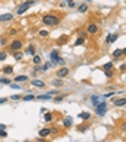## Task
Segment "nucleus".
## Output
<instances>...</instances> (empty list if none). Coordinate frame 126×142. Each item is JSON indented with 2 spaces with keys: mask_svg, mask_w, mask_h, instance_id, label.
Returning <instances> with one entry per match:
<instances>
[{
  "mask_svg": "<svg viewBox=\"0 0 126 142\" xmlns=\"http://www.w3.org/2000/svg\"><path fill=\"white\" fill-rule=\"evenodd\" d=\"M42 22H44L45 25H49V26H55V25L60 23V19H58L57 16H54V15H45L44 18H42Z\"/></svg>",
  "mask_w": 126,
  "mask_h": 142,
  "instance_id": "nucleus-1",
  "label": "nucleus"
},
{
  "mask_svg": "<svg viewBox=\"0 0 126 142\" xmlns=\"http://www.w3.org/2000/svg\"><path fill=\"white\" fill-rule=\"evenodd\" d=\"M33 4H35V2H33V0H28V2L22 3V4L19 6V9H18V13H19V15H23V13L26 12L31 6H33Z\"/></svg>",
  "mask_w": 126,
  "mask_h": 142,
  "instance_id": "nucleus-2",
  "label": "nucleus"
},
{
  "mask_svg": "<svg viewBox=\"0 0 126 142\" xmlns=\"http://www.w3.org/2000/svg\"><path fill=\"white\" fill-rule=\"evenodd\" d=\"M106 112H107V104H106V102H102V103H99L96 106V113L99 116H104Z\"/></svg>",
  "mask_w": 126,
  "mask_h": 142,
  "instance_id": "nucleus-3",
  "label": "nucleus"
},
{
  "mask_svg": "<svg viewBox=\"0 0 126 142\" xmlns=\"http://www.w3.org/2000/svg\"><path fill=\"white\" fill-rule=\"evenodd\" d=\"M99 28H97V25L96 23H88V26H87V32L90 33V35H94V33H97Z\"/></svg>",
  "mask_w": 126,
  "mask_h": 142,
  "instance_id": "nucleus-4",
  "label": "nucleus"
},
{
  "mask_svg": "<svg viewBox=\"0 0 126 142\" xmlns=\"http://www.w3.org/2000/svg\"><path fill=\"white\" fill-rule=\"evenodd\" d=\"M70 74V70L67 68V67H62L61 70H58V77L60 78H62V77H67Z\"/></svg>",
  "mask_w": 126,
  "mask_h": 142,
  "instance_id": "nucleus-5",
  "label": "nucleus"
},
{
  "mask_svg": "<svg viewBox=\"0 0 126 142\" xmlns=\"http://www.w3.org/2000/svg\"><path fill=\"white\" fill-rule=\"evenodd\" d=\"M12 19H13V15L12 13H4V15L0 16V22H9Z\"/></svg>",
  "mask_w": 126,
  "mask_h": 142,
  "instance_id": "nucleus-6",
  "label": "nucleus"
},
{
  "mask_svg": "<svg viewBox=\"0 0 126 142\" xmlns=\"http://www.w3.org/2000/svg\"><path fill=\"white\" fill-rule=\"evenodd\" d=\"M10 48L13 49V51H19V49L22 48V42H20V41H13L12 45H10Z\"/></svg>",
  "mask_w": 126,
  "mask_h": 142,
  "instance_id": "nucleus-7",
  "label": "nucleus"
},
{
  "mask_svg": "<svg viewBox=\"0 0 126 142\" xmlns=\"http://www.w3.org/2000/svg\"><path fill=\"white\" fill-rule=\"evenodd\" d=\"M32 84H33V86H36V87H39V88H44V87H45V83L42 81V80H36V78L32 81Z\"/></svg>",
  "mask_w": 126,
  "mask_h": 142,
  "instance_id": "nucleus-8",
  "label": "nucleus"
},
{
  "mask_svg": "<svg viewBox=\"0 0 126 142\" xmlns=\"http://www.w3.org/2000/svg\"><path fill=\"white\" fill-rule=\"evenodd\" d=\"M49 133H51L49 128H45V129H41V130H39V136H41V138H45V136L49 135Z\"/></svg>",
  "mask_w": 126,
  "mask_h": 142,
  "instance_id": "nucleus-9",
  "label": "nucleus"
},
{
  "mask_svg": "<svg viewBox=\"0 0 126 142\" xmlns=\"http://www.w3.org/2000/svg\"><path fill=\"white\" fill-rule=\"evenodd\" d=\"M113 103H115V106H125V104H126V99H125V97H123V99H117V100L115 99Z\"/></svg>",
  "mask_w": 126,
  "mask_h": 142,
  "instance_id": "nucleus-10",
  "label": "nucleus"
},
{
  "mask_svg": "<svg viewBox=\"0 0 126 142\" xmlns=\"http://www.w3.org/2000/svg\"><path fill=\"white\" fill-rule=\"evenodd\" d=\"M51 60H52V64H57V62H58L60 57H58V52H57V51H52V52H51Z\"/></svg>",
  "mask_w": 126,
  "mask_h": 142,
  "instance_id": "nucleus-11",
  "label": "nucleus"
},
{
  "mask_svg": "<svg viewBox=\"0 0 126 142\" xmlns=\"http://www.w3.org/2000/svg\"><path fill=\"white\" fill-rule=\"evenodd\" d=\"M78 118L83 119V120H87V119H90V113H88V112H81V113L78 115Z\"/></svg>",
  "mask_w": 126,
  "mask_h": 142,
  "instance_id": "nucleus-12",
  "label": "nucleus"
},
{
  "mask_svg": "<svg viewBox=\"0 0 126 142\" xmlns=\"http://www.w3.org/2000/svg\"><path fill=\"white\" fill-rule=\"evenodd\" d=\"M71 125H73V118H65L64 119V126L65 128H70Z\"/></svg>",
  "mask_w": 126,
  "mask_h": 142,
  "instance_id": "nucleus-13",
  "label": "nucleus"
},
{
  "mask_svg": "<svg viewBox=\"0 0 126 142\" xmlns=\"http://www.w3.org/2000/svg\"><path fill=\"white\" fill-rule=\"evenodd\" d=\"M3 73H4V74H12V73H13V67H10V65L4 67V68H3Z\"/></svg>",
  "mask_w": 126,
  "mask_h": 142,
  "instance_id": "nucleus-14",
  "label": "nucleus"
},
{
  "mask_svg": "<svg viewBox=\"0 0 126 142\" xmlns=\"http://www.w3.org/2000/svg\"><path fill=\"white\" fill-rule=\"evenodd\" d=\"M116 39H117V35H109V38H107V42H109V44H113Z\"/></svg>",
  "mask_w": 126,
  "mask_h": 142,
  "instance_id": "nucleus-15",
  "label": "nucleus"
},
{
  "mask_svg": "<svg viewBox=\"0 0 126 142\" xmlns=\"http://www.w3.org/2000/svg\"><path fill=\"white\" fill-rule=\"evenodd\" d=\"M87 9H88L87 4H81V6L78 7V12H80V13H86V12H87Z\"/></svg>",
  "mask_w": 126,
  "mask_h": 142,
  "instance_id": "nucleus-16",
  "label": "nucleus"
},
{
  "mask_svg": "<svg viewBox=\"0 0 126 142\" xmlns=\"http://www.w3.org/2000/svg\"><path fill=\"white\" fill-rule=\"evenodd\" d=\"M52 84L57 86V87H61V86H62V80H61V78H57V80L52 81Z\"/></svg>",
  "mask_w": 126,
  "mask_h": 142,
  "instance_id": "nucleus-17",
  "label": "nucleus"
},
{
  "mask_svg": "<svg viewBox=\"0 0 126 142\" xmlns=\"http://www.w3.org/2000/svg\"><path fill=\"white\" fill-rule=\"evenodd\" d=\"M36 99H39V100H49V99H51V94H41Z\"/></svg>",
  "mask_w": 126,
  "mask_h": 142,
  "instance_id": "nucleus-18",
  "label": "nucleus"
},
{
  "mask_svg": "<svg viewBox=\"0 0 126 142\" xmlns=\"http://www.w3.org/2000/svg\"><path fill=\"white\" fill-rule=\"evenodd\" d=\"M44 119H45V122H51V120H52V115H51V113H45Z\"/></svg>",
  "mask_w": 126,
  "mask_h": 142,
  "instance_id": "nucleus-19",
  "label": "nucleus"
},
{
  "mask_svg": "<svg viewBox=\"0 0 126 142\" xmlns=\"http://www.w3.org/2000/svg\"><path fill=\"white\" fill-rule=\"evenodd\" d=\"M26 52H28L29 55H35V46H32V45H31V46L28 48V51H26Z\"/></svg>",
  "mask_w": 126,
  "mask_h": 142,
  "instance_id": "nucleus-20",
  "label": "nucleus"
},
{
  "mask_svg": "<svg viewBox=\"0 0 126 142\" xmlns=\"http://www.w3.org/2000/svg\"><path fill=\"white\" fill-rule=\"evenodd\" d=\"M122 55V49H116V51H113V57L115 58H119Z\"/></svg>",
  "mask_w": 126,
  "mask_h": 142,
  "instance_id": "nucleus-21",
  "label": "nucleus"
},
{
  "mask_svg": "<svg viewBox=\"0 0 126 142\" xmlns=\"http://www.w3.org/2000/svg\"><path fill=\"white\" fill-rule=\"evenodd\" d=\"M33 99H35V94H28V96H25V97H23L25 102H29V100H33Z\"/></svg>",
  "mask_w": 126,
  "mask_h": 142,
  "instance_id": "nucleus-22",
  "label": "nucleus"
},
{
  "mask_svg": "<svg viewBox=\"0 0 126 142\" xmlns=\"http://www.w3.org/2000/svg\"><path fill=\"white\" fill-rule=\"evenodd\" d=\"M99 100H100V99H99L97 96H91V102H93V104H94V106H97V104H99Z\"/></svg>",
  "mask_w": 126,
  "mask_h": 142,
  "instance_id": "nucleus-23",
  "label": "nucleus"
},
{
  "mask_svg": "<svg viewBox=\"0 0 126 142\" xmlns=\"http://www.w3.org/2000/svg\"><path fill=\"white\" fill-rule=\"evenodd\" d=\"M26 80H28L26 76H19V77H16V78H15V81H26Z\"/></svg>",
  "mask_w": 126,
  "mask_h": 142,
  "instance_id": "nucleus-24",
  "label": "nucleus"
},
{
  "mask_svg": "<svg viewBox=\"0 0 126 142\" xmlns=\"http://www.w3.org/2000/svg\"><path fill=\"white\" fill-rule=\"evenodd\" d=\"M32 61H33V64H36V65H38V64L41 62V57H38V55H33V60H32Z\"/></svg>",
  "mask_w": 126,
  "mask_h": 142,
  "instance_id": "nucleus-25",
  "label": "nucleus"
},
{
  "mask_svg": "<svg viewBox=\"0 0 126 142\" xmlns=\"http://www.w3.org/2000/svg\"><path fill=\"white\" fill-rule=\"evenodd\" d=\"M112 67H113V64H112V62H107V64H104V67H103V68L107 71V70H112Z\"/></svg>",
  "mask_w": 126,
  "mask_h": 142,
  "instance_id": "nucleus-26",
  "label": "nucleus"
},
{
  "mask_svg": "<svg viewBox=\"0 0 126 142\" xmlns=\"http://www.w3.org/2000/svg\"><path fill=\"white\" fill-rule=\"evenodd\" d=\"M83 42H84V36H80L77 41H75V45H81Z\"/></svg>",
  "mask_w": 126,
  "mask_h": 142,
  "instance_id": "nucleus-27",
  "label": "nucleus"
},
{
  "mask_svg": "<svg viewBox=\"0 0 126 142\" xmlns=\"http://www.w3.org/2000/svg\"><path fill=\"white\" fill-rule=\"evenodd\" d=\"M88 126H87V125H80V126H78V130H81V132H84V130H86Z\"/></svg>",
  "mask_w": 126,
  "mask_h": 142,
  "instance_id": "nucleus-28",
  "label": "nucleus"
},
{
  "mask_svg": "<svg viewBox=\"0 0 126 142\" xmlns=\"http://www.w3.org/2000/svg\"><path fill=\"white\" fill-rule=\"evenodd\" d=\"M39 35L45 38V36H48V32H46V31H41V32H39Z\"/></svg>",
  "mask_w": 126,
  "mask_h": 142,
  "instance_id": "nucleus-29",
  "label": "nucleus"
},
{
  "mask_svg": "<svg viewBox=\"0 0 126 142\" xmlns=\"http://www.w3.org/2000/svg\"><path fill=\"white\" fill-rule=\"evenodd\" d=\"M0 83H3V84H9V80H7V78H0Z\"/></svg>",
  "mask_w": 126,
  "mask_h": 142,
  "instance_id": "nucleus-30",
  "label": "nucleus"
},
{
  "mask_svg": "<svg viewBox=\"0 0 126 142\" xmlns=\"http://www.w3.org/2000/svg\"><path fill=\"white\" fill-rule=\"evenodd\" d=\"M22 57H23V55H22L20 52H16V54H15V58H16V60H20Z\"/></svg>",
  "mask_w": 126,
  "mask_h": 142,
  "instance_id": "nucleus-31",
  "label": "nucleus"
},
{
  "mask_svg": "<svg viewBox=\"0 0 126 142\" xmlns=\"http://www.w3.org/2000/svg\"><path fill=\"white\" fill-rule=\"evenodd\" d=\"M104 74H106L107 77H112V76H113V73H112L110 70H107V71H104Z\"/></svg>",
  "mask_w": 126,
  "mask_h": 142,
  "instance_id": "nucleus-32",
  "label": "nucleus"
},
{
  "mask_svg": "<svg viewBox=\"0 0 126 142\" xmlns=\"http://www.w3.org/2000/svg\"><path fill=\"white\" fill-rule=\"evenodd\" d=\"M6 58V52H0V61H3Z\"/></svg>",
  "mask_w": 126,
  "mask_h": 142,
  "instance_id": "nucleus-33",
  "label": "nucleus"
},
{
  "mask_svg": "<svg viewBox=\"0 0 126 142\" xmlns=\"http://www.w3.org/2000/svg\"><path fill=\"white\" fill-rule=\"evenodd\" d=\"M49 130H51V133H57L58 132V128H49Z\"/></svg>",
  "mask_w": 126,
  "mask_h": 142,
  "instance_id": "nucleus-34",
  "label": "nucleus"
},
{
  "mask_svg": "<svg viewBox=\"0 0 126 142\" xmlns=\"http://www.w3.org/2000/svg\"><path fill=\"white\" fill-rule=\"evenodd\" d=\"M6 135H7V133H6L4 130H0V136H2V138H4Z\"/></svg>",
  "mask_w": 126,
  "mask_h": 142,
  "instance_id": "nucleus-35",
  "label": "nucleus"
},
{
  "mask_svg": "<svg viewBox=\"0 0 126 142\" xmlns=\"http://www.w3.org/2000/svg\"><path fill=\"white\" fill-rule=\"evenodd\" d=\"M65 41H67V38H65V36H62V38L60 39V42H61V44H64V42H65Z\"/></svg>",
  "mask_w": 126,
  "mask_h": 142,
  "instance_id": "nucleus-36",
  "label": "nucleus"
},
{
  "mask_svg": "<svg viewBox=\"0 0 126 142\" xmlns=\"http://www.w3.org/2000/svg\"><path fill=\"white\" fill-rule=\"evenodd\" d=\"M12 99H13V100H18V99H20V96H18V94H15V96H12Z\"/></svg>",
  "mask_w": 126,
  "mask_h": 142,
  "instance_id": "nucleus-37",
  "label": "nucleus"
},
{
  "mask_svg": "<svg viewBox=\"0 0 126 142\" xmlns=\"http://www.w3.org/2000/svg\"><path fill=\"white\" fill-rule=\"evenodd\" d=\"M12 87H13V88H16V90H19V88H20L18 84H12Z\"/></svg>",
  "mask_w": 126,
  "mask_h": 142,
  "instance_id": "nucleus-38",
  "label": "nucleus"
},
{
  "mask_svg": "<svg viewBox=\"0 0 126 142\" xmlns=\"http://www.w3.org/2000/svg\"><path fill=\"white\" fill-rule=\"evenodd\" d=\"M36 142H46L44 138H39V139H36Z\"/></svg>",
  "mask_w": 126,
  "mask_h": 142,
  "instance_id": "nucleus-39",
  "label": "nucleus"
},
{
  "mask_svg": "<svg viewBox=\"0 0 126 142\" xmlns=\"http://www.w3.org/2000/svg\"><path fill=\"white\" fill-rule=\"evenodd\" d=\"M120 70H122V71H125V70H126V64H123V65L120 67Z\"/></svg>",
  "mask_w": 126,
  "mask_h": 142,
  "instance_id": "nucleus-40",
  "label": "nucleus"
},
{
  "mask_svg": "<svg viewBox=\"0 0 126 142\" xmlns=\"http://www.w3.org/2000/svg\"><path fill=\"white\" fill-rule=\"evenodd\" d=\"M122 129H123V130H126V123H122Z\"/></svg>",
  "mask_w": 126,
  "mask_h": 142,
  "instance_id": "nucleus-41",
  "label": "nucleus"
},
{
  "mask_svg": "<svg viewBox=\"0 0 126 142\" xmlns=\"http://www.w3.org/2000/svg\"><path fill=\"white\" fill-rule=\"evenodd\" d=\"M4 128H6V126H4V125H0V130H3Z\"/></svg>",
  "mask_w": 126,
  "mask_h": 142,
  "instance_id": "nucleus-42",
  "label": "nucleus"
},
{
  "mask_svg": "<svg viewBox=\"0 0 126 142\" xmlns=\"http://www.w3.org/2000/svg\"><path fill=\"white\" fill-rule=\"evenodd\" d=\"M6 102V99H0V103H4Z\"/></svg>",
  "mask_w": 126,
  "mask_h": 142,
  "instance_id": "nucleus-43",
  "label": "nucleus"
},
{
  "mask_svg": "<svg viewBox=\"0 0 126 142\" xmlns=\"http://www.w3.org/2000/svg\"><path fill=\"white\" fill-rule=\"evenodd\" d=\"M122 54H125V55H126V48H125V49H122Z\"/></svg>",
  "mask_w": 126,
  "mask_h": 142,
  "instance_id": "nucleus-44",
  "label": "nucleus"
},
{
  "mask_svg": "<svg viewBox=\"0 0 126 142\" xmlns=\"http://www.w3.org/2000/svg\"><path fill=\"white\" fill-rule=\"evenodd\" d=\"M25 142H31V141H25Z\"/></svg>",
  "mask_w": 126,
  "mask_h": 142,
  "instance_id": "nucleus-45",
  "label": "nucleus"
}]
</instances>
